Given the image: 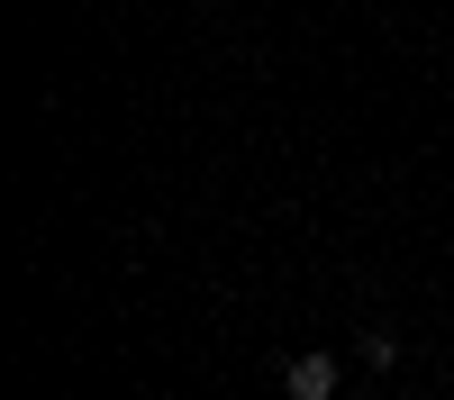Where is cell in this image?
I'll return each instance as SVG.
<instances>
[{
    "instance_id": "1",
    "label": "cell",
    "mask_w": 454,
    "mask_h": 400,
    "mask_svg": "<svg viewBox=\"0 0 454 400\" xmlns=\"http://www.w3.org/2000/svg\"><path fill=\"white\" fill-rule=\"evenodd\" d=\"M282 391H291V400H336V355H291Z\"/></svg>"
},
{
    "instance_id": "2",
    "label": "cell",
    "mask_w": 454,
    "mask_h": 400,
    "mask_svg": "<svg viewBox=\"0 0 454 400\" xmlns=\"http://www.w3.org/2000/svg\"><path fill=\"white\" fill-rule=\"evenodd\" d=\"M445 400H454V391H445Z\"/></svg>"
}]
</instances>
